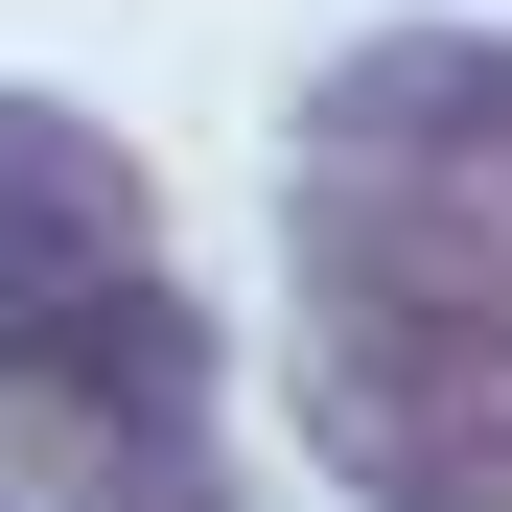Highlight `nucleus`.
Segmentation results:
<instances>
[{
  "label": "nucleus",
  "mask_w": 512,
  "mask_h": 512,
  "mask_svg": "<svg viewBox=\"0 0 512 512\" xmlns=\"http://www.w3.org/2000/svg\"><path fill=\"white\" fill-rule=\"evenodd\" d=\"M303 443L373 512H512V47L373 24L303 94Z\"/></svg>",
  "instance_id": "f257e3e1"
}]
</instances>
